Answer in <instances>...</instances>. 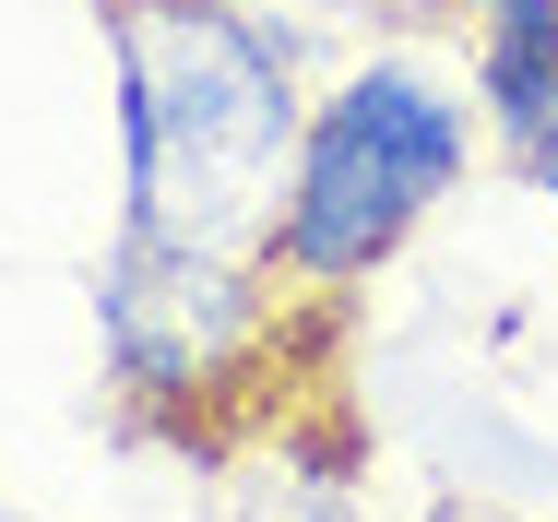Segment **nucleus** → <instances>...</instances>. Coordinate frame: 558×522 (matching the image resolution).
Wrapping results in <instances>:
<instances>
[{"label": "nucleus", "mask_w": 558, "mask_h": 522, "mask_svg": "<svg viewBox=\"0 0 558 522\" xmlns=\"http://www.w3.org/2000/svg\"><path fill=\"white\" fill-rule=\"evenodd\" d=\"M333 320L344 309L286 298L262 250H203V238L119 226L108 274H96V344H108L119 416L143 439H191V451L286 416V356L298 332H333Z\"/></svg>", "instance_id": "3"}, {"label": "nucleus", "mask_w": 558, "mask_h": 522, "mask_svg": "<svg viewBox=\"0 0 558 522\" xmlns=\"http://www.w3.org/2000/svg\"><path fill=\"white\" fill-rule=\"evenodd\" d=\"M463 522H523V511H463Z\"/></svg>", "instance_id": "6"}, {"label": "nucleus", "mask_w": 558, "mask_h": 522, "mask_svg": "<svg viewBox=\"0 0 558 522\" xmlns=\"http://www.w3.org/2000/svg\"><path fill=\"white\" fill-rule=\"evenodd\" d=\"M547 72H558V0H463V96L487 143L547 96Z\"/></svg>", "instance_id": "4"}, {"label": "nucleus", "mask_w": 558, "mask_h": 522, "mask_svg": "<svg viewBox=\"0 0 558 522\" xmlns=\"http://www.w3.org/2000/svg\"><path fill=\"white\" fill-rule=\"evenodd\" d=\"M475 155H487V131H475V96L451 72L404 60V48L356 60L344 84L310 96V131L286 155V191H274V226H262L274 286L310 298V309H344L475 179Z\"/></svg>", "instance_id": "2"}, {"label": "nucleus", "mask_w": 558, "mask_h": 522, "mask_svg": "<svg viewBox=\"0 0 558 522\" xmlns=\"http://www.w3.org/2000/svg\"><path fill=\"white\" fill-rule=\"evenodd\" d=\"M440 522H463V511H440Z\"/></svg>", "instance_id": "7"}, {"label": "nucleus", "mask_w": 558, "mask_h": 522, "mask_svg": "<svg viewBox=\"0 0 558 522\" xmlns=\"http://www.w3.org/2000/svg\"><path fill=\"white\" fill-rule=\"evenodd\" d=\"M487 155H499V167H511V179H523L535 203H558V72H547V96L523 107V119H511V131L487 143Z\"/></svg>", "instance_id": "5"}, {"label": "nucleus", "mask_w": 558, "mask_h": 522, "mask_svg": "<svg viewBox=\"0 0 558 522\" xmlns=\"http://www.w3.org/2000/svg\"><path fill=\"white\" fill-rule=\"evenodd\" d=\"M119 72V226L262 250L310 131L298 36L250 0H96Z\"/></svg>", "instance_id": "1"}]
</instances>
